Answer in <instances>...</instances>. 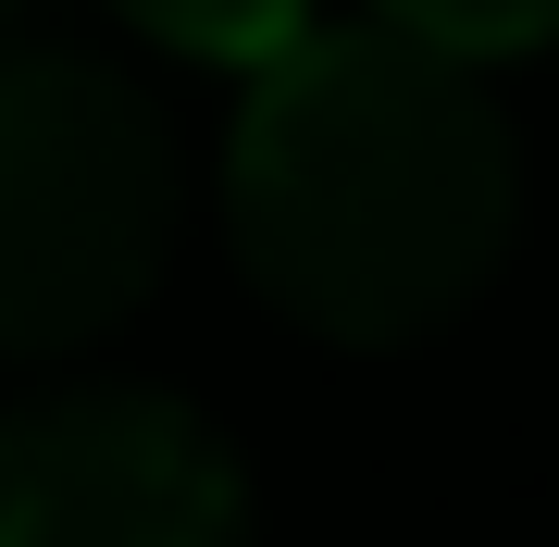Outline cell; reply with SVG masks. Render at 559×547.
<instances>
[{"instance_id":"277c9868","label":"cell","mask_w":559,"mask_h":547,"mask_svg":"<svg viewBox=\"0 0 559 547\" xmlns=\"http://www.w3.org/2000/svg\"><path fill=\"white\" fill-rule=\"evenodd\" d=\"M112 13L187 62H274L311 25V0H112Z\"/></svg>"},{"instance_id":"3957f363","label":"cell","mask_w":559,"mask_h":547,"mask_svg":"<svg viewBox=\"0 0 559 547\" xmlns=\"http://www.w3.org/2000/svg\"><path fill=\"white\" fill-rule=\"evenodd\" d=\"M0 547H249V473L162 385L0 411Z\"/></svg>"},{"instance_id":"6da1fadb","label":"cell","mask_w":559,"mask_h":547,"mask_svg":"<svg viewBox=\"0 0 559 547\" xmlns=\"http://www.w3.org/2000/svg\"><path fill=\"white\" fill-rule=\"evenodd\" d=\"M522 150L473 62L336 25L249 62V112L224 138V224L249 286L336 348H411L485 299L510 262Z\"/></svg>"},{"instance_id":"7a4b0ae2","label":"cell","mask_w":559,"mask_h":547,"mask_svg":"<svg viewBox=\"0 0 559 547\" xmlns=\"http://www.w3.org/2000/svg\"><path fill=\"white\" fill-rule=\"evenodd\" d=\"M175 124L87 50H0V361L87 348L162 286Z\"/></svg>"},{"instance_id":"5b68a950","label":"cell","mask_w":559,"mask_h":547,"mask_svg":"<svg viewBox=\"0 0 559 547\" xmlns=\"http://www.w3.org/2000/svg\"><path fill=\"white\" fill-rule=\"evenodd\" d=\"M373 13L423 50H448V62H510V50L559 38V0H373Z\"/></svg>"}]
</instances>
